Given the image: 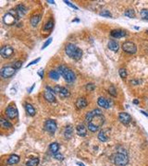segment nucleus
<instances>
[{
	"mask_svg": "<svg viewBox=\"0 0 148 166\" xmlns=\"http://www.w3.org/2000/svg\"><path fill=\"white\" fill-rule=\"evenodd\" d=\"M105 117L103 114H97L94 116L93 119L88 123V129L91 132H96L100 129V127L104 125Z\"/></svg>",
	"mask_w": 148,
	"mask_h": 166,
	"instance_id": "nucleus-1",
	"label": "nucleus"
},
{
	"mask_svg": "<svg viewBox=\"0 0 148 166\" xmlns=\"http://www.w3.org/2000/svg\"><path fill=\"white\" fill-rule=\"evenodd\" d=\"M65 52L67 55H69L70 58L75 59V60H80L82 56V51L72 43L67 44L65 47Z\"/></svg>",
	"mask_w": 148,
	"mask_h": 166,
	"instance_id": "nucleus-2",
	"label": "nucleus"
},
{
	"mask_svg": "<svg viewBox=\"0 0 148 166\" xmlns=\"http://www.w3.org/2000/svg\"><path fill=\"white\" fill-rule=\"evenodd\" d=\"M57 71L59 72V74L63 77L65 80L67 82H73L76 79V76L74 74V72L71 69L68 68L65 66H59V68H57Z\"/></svg>",
	"mask_w": 148,
	"mask_h": 166,
	"instance_id": "nucleus-3",
	"label": "nucleus"
},
{
	"mask_svg": "<svg viewBox=\"0 0 148 166\" xmlns=\"http://www.w3.org/2000/svg\"><path fill=\"white\" fill-rule=\"evenodd\" d=\"M113 162L118 166H126L129 162V157L127 155V152L125 150L118 151L113 157Z\"/></svg>",
	"mask_w": 148,
	"mask_h": 166,
	"instance_id": "nucleus-4",
	"label": "nucleus"
},
{
	"mask_svg": "<svg viewBox=\"0 0 148 166\" xmlns=\"http://www.w3.org/2000/svg\"><path fill=\"white\" fill-rule=\"evenodd\" d=\"M19 16L17 11L15 10H9L8 13H6L3 17V21L6 25L8 26H11V25H14L16 21H18Z\"/></svg>",
	"mask_w": 148,
	"mask_h": 166,
	"instance_id": "nucleus-5",
	"label": "nucleus"
},
{
	"mask_svg": "<svg viewBox=\"0 0 148 166\" xmlns=\"http://www.w3.org/2000/svg\"><path fill=\"white\" fill-rule=\"evenodd\" d=\"M16 73V68L13 66H6L3 67L0 70V75L3 79H9L13 77Z\"/></svg>",
	"mask_w": 148,
	"mask_h": 166,
	"instance_id": "nucleus-6",
	"label": "nucleus"
},
{
	"mask_svg": "<svg viewBox=\"0 0 148 166\" xmlns=\"http://www.w3.org/2000/svg\"><path fill=\"white\" fill-rule=\"evenodd\" d=\"M122 49H123L124 52L133 55L137 52V46L136 44L132 42H125L122 44Z\"/></svg>",
	"mask_w": 148,
	"mask_h": 166,
	"instance_id": "nucleus-7",
	"label": "nucleus"
},
{
	"mask_svg": "<svg viewBox=\"0 0 148 166\" xmlns=\"http://www.w3.org/2000/svg\"><path fill=\"white\" fill-rule=\"evenodd\" d=\"M44 99L47 101H49V103H54V101H56L54 89L50 88L49 86H46V91L44 92Z\"/></svg>",
	"mask_w": 148,
	"mask_h": 166,
	"instance_id": "nucleus-8",
	"label": "nucleus"
},
{
	"mask_svg": "<svg viewBox=\"0 0 148 166\" xmlns=\"http://www.w3.org/2000/svg\"><path fill=\"white\" fill-rule=\"evenodd\" d=\"M57 126L55 120H46L44 122V129L50 134H54L56 131Z\"/></svg>",
	"mask_w": 148,
	"mask_h": 166,
	"instance_id": "nucleus-9",
	"label": "nucleus"
},
{
	"mask_svg": "<svg viewBox=\"0 0 148 166\" xmlns=\"http://www.w3.org/2000/svg\"><path fill=\"white\" fill-rule=\"evenodd\" d=\"M0 54H1L3 58H9L14 54V49L9 45L3 46L0 50Z\"/></svg>",
	"mask_w": 148,
	"mask_h": 166,
	"instance_id": "nucleus-10",
	"label": "nucleus"
},
{
	"mask_svg": "<svg viewBox=\"0 0 148 166\" xmlns=\"http://www.w3.org/2000/svg\"><path fill=\"white\" fill-rule=\"evenodd\" d=\"M119 122L121 124L128 125V124H130L132 122V116L128 113L122 112V113L119 114Z\"/></svg>",
	"mask_w": 148,
	"mask_h": 166,
	"instance_id": "nucleus-11",
	"label": "nucleus"
},
{
	"mask_svg": "<svg viewBox=\"0 0 148 166\" xmlns=\"http://www.w3.org/2000/svg\"><path fill=\"white\" fill-rule=\"evenodd\" d=\"M110 128H105V129H102L99 133H98V139L102 142H106L108 140L109 135H110Z\"/></svg>",
	"mask_w": 148,
	"mask_h": 166,
	"instance_id": "nucleus-12",
	"label": "nucleus"
},
{
	"mask_svg": "<svg viewBox=\"0 0 148 166\" xmlns=\"http://www.w3.org/2000/svg\"><path fill=\"white\" fill-rule=\"evenodd\" d=\"M6 114L9 119H15L18 116V110L15 106H9L6 109Z\"/></svg>",
	"mask_w": 148,
	"mask_h": 166,
	"instance_id": "nucleus-13",
	"label": "nucleus"
},
{
	"mask_svg": "<svg viewBox=\"0 0 148 166\" xmlns=\"http://www.w3.org/2000/svg\"><path fill=\"white\" fill-rule=\"evenodd\" d=\"M97 104L100 107L102 108H105V109H108V108H110L111 105H112V101H110L109 100H107V98L105 97H99L98 98V101H97Z\"/></svg>",
	"mask_w": 148,
	"mask_h": 166,
	"instance_id": "nucleus-14",
	"label": "nucleus"
},
{
	"mask_svg": "<svg viewBox=\"0 0 148 166\" xmlns=\"http://www.w3.org/2000/svg\"><path fill=\"white\" fill-rule=\"evenodd\" d=\"M54 92H55V93L59 94L61 97H69V92L64 87L56 86L54 88Z\"/></svg>",
	"mask_w": 148,
	"mask_h": 166,
	"instance_id": "nucleus-15",
	"label": "nucleus"
},
{
	"mask_svg": "<svg viewBox=\"0 0 148 166\" xmlns=\"http://www.w3.org/2000/svg\"><path fill=\"white\" fill-rule=\"evenodd\" d=\"M76 133L77 135L80 136V137H86L87 135V128L85 127L84 125H78L76 126Z\"/></svg>",
	"mask_w": 148,
	"mask_h": 166,
	"instance_id": "nucleus-16",
	"label": "nucleus"
},
{
	"mask_svg": "<svg viewBox=\"0 0 148 166\" xmlns=\"http://www.w3.org/2000/svg\"><path fill=\"white\" fill-rule=\"evenodd\" d=\"M97 114H102V112L100 109H94L91 112H88L86 114V116H85V121L87 123H89L90 121H91L93 119V117L94 116H97Z\"/></svg>",
	"mask_w": 148,
	"mask_h": 166,
	"instance_id": "nucleus-17",
	"label": "nucleus"
},
{
	"mask_svg": "<svg viewBox=\"0 0 148 166\" xmlns=\"http://www.w3.org/2000/svg\"><path fill=\"white\" fill-rule=\"evenodd\" d=\"M110 35L114 38H122L127 35V31L123 30H113L110 33Z\"/></svg>",
	"mask_w": 148,
	"mask_h": 166,
	"instance_id": "nucleus-18",
	"label": "nucleus"
},
{
	"mask_svg": "<svg viewBox=\"0 0 148 166\" xmlns=\"http://www.w3.org/2000/svg\"><path fill=\"white\" fill-rule=\"evenodd\" d=\"M72 133H73V127L71 126H67L63 131V136L66 139H69L72 137Z\"/></svg>",
	"mask_w": 148,
	"mask_h": 166,
	"instance_id": "nucleus-19",
	"label": "nucleus"
},
{
	"mask_svg": "<svg viewBox=\"0 0 148 166\" xmlns=\"http://www.w3.org/2000/svg\"><path fill=\"white\" fill-rule=\"evenodd\" d=\"M75 104H76V107L78 108V109H83V108H85L87 106L88 103H87V101H86L85 98L82 97V98L77 99Z\"/></svg>",
	"mask_w": 148,
	"mask_h": 166,
	"instance_id": "nucleus-20",
	"label": "nucleus"
},
{
	"mask_svg": "<svg viewBox=\"0 0 148 166\" xmlns=\"http://www.w3.org/2000/svg\"><path fill=\"white\" fill-rule=\"evenodd\" d=\"M107 47L109 50L113 51V52H118L119 49V44L118 42H116L114 40H110L107 43Z\"/></svg>",
	"mask_w": 148,
	"mask_h": 166,
	"instance_id": "nucleus-21",
	"label": "nucleus"
},
{
	"mask_svg": "<svg viewBox=\"0 0 148 166\" xmlns=\"http://www.w3.org/2000/svg\"><path fill=\"white\" fill-rule=\"evenodd\" d=\"M19 162H20V156H18L16 154H12L9 157L7 163L9 165H13V164H17Z\"/></svg>",
	"mask_w": 148,
	"mask_h": 166,
	"instance_id": "nucleus-22",
	"label": "nucleus"
},
{
	"mask_svg": "<svg viewBox=\"0 0 148 166\" xmlns=\"http://www.w3.org/2000/svg\"><path fill=\"white\" fill-rule=\"evenodd\" d=\"M16 11H17V13H18L19 18H20V17H22V16H24L25 14H26L27 9H26V8H25L22 4H20V5H18L17 7H16Z\"/></svg>",
	"mask_w": 148,
	"mask_h": 166,
	"instance_id": "nucleus-23",
	"label": "nucleus"
},
{
	"mask_svg": "<svg viewBox=\"0 0 148 166\" xmlns=\"http://www.w3.org/2000/svg\"><path fill=\"white\" fill-rule=\"evenodd\" d=\"M49 150L51 151L53 155L56 154V153H59V144L56 143V142H53L51 143L50 146H49Z\"/></svg>",
	"mask_w": 148,
	"mask_h": 166,
	"instance_id": "nucleus-24",
	"label": "nucleus"
},
{
	"mask_svg": "<svg viewBox=\"0 0 148 166\" xmlns=\"http://www.w3.org/2000/svg\"><path fill=\"white\" fill-rule=\"evenodd\" d=\"M59 77H60V74L57 70H50L48 72V78L53 80H57L59 79Z\"/></svg>",
	"mask_w": 148,
	"mask_h": 166,
	"instance_id": "nucleus-25",
	"label": "nucleus"
},
{
	"mask_svg": "<svg viewBox=\"0 0 148 166\" xmlns=\"http://www.w3.org/2000/svg\"><path fill=\"white\" fill-rule=\"evenodd\" d=\"M25 110H26V113L29 114V116H35V114H36V111L35 109L34 108V106L30 104H25Z\"/></svg>",
	"mask_w": 148,
	"mask_h": 166,
	"instance_id": "nucleus-26",
	"label": "nucleus"
},
{
	"mask_svg": "<svg viewBox=\"0 0 148 166\" xmlns=\"http://www.w3.org/2000/svg\"><path fill=\"white\" fill-rule=\"evenodd\" d=\"M40 20H41V16L40 15H34V16L31 17V26H33V27H36L37 25H38V23H39Z\"/></svg>",
	"mask_w": 148,
	"mask_h": 166,
	"instance_id": "nucleus-27",
	"label": "nucleus"
},
{
	"mask_svg": "<svg viewBox=\"0 0 148 166\" xmlns=\"http://www.w3.org/2000/svg\"><path fill=\"white\" fill-rule=\"evenodd\" d=\"M40 160L39 158H33V159H30L29 161L26 162V166H37L39 164Z\"/></svg>",
	"mask_w": 148,
	"mask_h": 166,
	"instance_id": "nucleus-28",
	"label": "nucleus"
},
{
	"mask_svg": "<svg viewBox=\"0 0 148 166\" xmlns=\"http://www.w3.org/2000/svg\"><path fill=\"white\" fill-rule=\"evenodd\" d=\"M0 123H1V126L4 127V128H11L12 127L11 123L9 122L7 119H5L3 117H1V119H0Z\"/></svg>",
	"mask_w": 148,
	"mask_h": 166,
	"instance_id": "nucleus-29",
	"label": "nucleus"
},
{
	"mask_svg": "<svg viewBox=\"0 0 148 166\" xmlns=\"http://www.w3.org/2000/svg\"><path fill=\"white\" fill-rule=\"evenodd\" d=\"M53 27H54V21H53L52 20H50V21H48L46 23V25H44V30L48 31H51V30H52Z\"/></svg>",
	"mask_w": 148,
	"mask_h": 166,
	"instance_id": "nucleus-30",
	"label": "nucleus"
},
{
	"mask_svg": "<svg viewBox=\"0 0 148 166\" xmlns=\"http://www.w3.org/2000/svg\"><path fill=\"white\" fill-rule=\"evenodd\" d=\"M140 14H141V17L142 18H144L145 21H148V9H142L140 11Z\"/></svg>",
	"mask_w": 148,
	"mask_h": 166,
	"instance_id": "nucleus-31",
	"label": "nucleus"
},
{
	"mask_svg": "<svg viewBox=\"0 0 148 166\" xmlns=\"http://www.w3.org/2000/svg\"><path fill=\"white\" fill-rule=\"evenodd\" d=\"M125 16L126 17H129V18H134L135 17V12H134V10L133 9H127L126 11H125Z\"/></svg>",
	"mask_w": 148,
	"mask_h": 166,
	"instance_id": "nucleus-32",
	"label": "nucleus"
},
{
	"mask_svg": "<svg viewBox=\"0 0 148 166\" xmlns=\"http://www.w3.org/2000/svg\"><path fill=\"white\" fill-rule=\"evenodd\" d=\"M119 76H120L121 79H125L126 77H127V75H128L127 70H126L125 68H120L119 71Z\"/></svg>",
	"mask_w": 148,
	"mask_h": 166,
	"instance_id": "nucleus-33",
	"label": "nucleus"
},
{
	"mask_svg": "<svg viewBox=\"0 0 148 166\" xmlns=\"http://www.w3.org/2000/svg\"><path fill=\"white\" fill-rule=\"evenodd\" d=\"M108 92H109V94L111 95V96H114V97L117 96V92H116V89H115L114 86H110V87H109Z\"/></svg>",
	"mask_w": 148,
	"mask_h": 166,
	"instance_id": "nucleus-34",
	"label": "nucleus"
},
{
	"mask_svg": "<svg viewBox=\"0 0 148 166\" xmlns=\"http://www.w3.org/2000/svg\"><path fill=\"white\" fill-rule=\"evenodd\" d=\"M100 16L107 17V18H112V14L109 11H107V10H104V11L100 12Z\"/></svg>",
	"mask_w": 148,
	"mask_h": 166,
	"instance_id": "nucleus-35",
	"label": "nucleus"
},
{
	"mask_svg": "<svg viewBox=\"0 0 148 166\" xmlns=\"http://www.w3.org/2000/svg\"><path fill=\"white\" fill-rule=\"evenodd\" d=\"M85 89H86V91H88V92H92L95 89V86L93 84V83H88V84L85 86Z\"/></svg>",
	"mask_w": 148,
	"mask_h": 166,
	"instance_id": "nucleus-36",
	"label": "nucleus"
},
{
	"mask_svg": "<svg viewBox=\"0 0 148 166\" xmlns=\"http://www.w3.org/2000/svg\"><path fill=\"white\" fill-rule=\"evenodd\" d=\"M52 41H53V38H49V39H48L46 43H44V45L42 46V50H44V48H46V47L49 45V44H50L51 43H52Z\"/></svg>",
	"mask_w": 148,
	"mask_h": 166,
	"instance_id": "nucleus-37",
	"label": "nucleus"
},
{
	"mask_svg": "<svg viewBox=\"0 0 148 166\" xmlns=\"http://www.w3.org/2000/svg\"><path fill=\"white\" fill-rule=\"evenodd\" d=\"M21 66H22V62H21V61H17V62H15V63L13 64V67H14L16 69L21 68Z\"/></svg>",
	"mask_w": 148,
	"mask_h": 166,
	"instance_id": "nucleus-38",
	"label": "nucleus"
},
{
	"mask_svg": "<svg viewBox=\"0 0 148 166\" xmlns=\"http://www.w3.org/2000/svg\"><path fill=\"white\" fill-rule=\"evenodd\" d=\"M54 157L56 160H59V161H63V160H64V156L62 154H60V153H56V154L54 155Z\"/></svg>",
	"mask_w": 148,
	"mask_h": 166,
	"instance_id": "nucleus-39",
	"label": "nucleus"
},
{
	"mask_svg": "<svg viewBox=\"0 0 148 166\" xmlns=\"http://www.w3.org/2000/svg\"><path fill=\"white\" fill-rule=\"evenodd\" d=\"M40 60H41V58H40V57H38L37 59H34V61H31V63H29V64H28V65H27L26 67H29L30 66H33V65H34V64H36V63H38V62H39Z\"/></svg>",
	"mask_w": 148,
	"mask_h": 166,
	"instance_id": "nucleus-40",
	"label": "nucleus"
},
{
	"mask_svg": "<svg viewBox=\"0 0 148 166\" xmlns=\"http://www.w3.org/2000/svg\"><path fill=\"white\" fill-rule=\"evenodd\" d=\"M64 3H65V4H67L68 6H69V7H70V8H72V9H78V8H77L76 7V6L75 5H73L72 3H70L69 1H66V0H65V1H64Z\"/></svg>",
	"mask_w": 148,
	"mask_h": 166,
	"instance_id": "nucleus-41",
	"label": "nucleus"
},
{
	"mask_svg": "<svg viewBox=\"0 0 148 166\" xmlns=\"http://www.w3.org/2000/svg\"><path fill=\"white\" fill-rule=\"evenodd\" d=\"M37 74L40 76V78H41V79H43V78H44V70H43V69H40L39 71L37 72Z\"/></svg>",
	"mask_w": 148,
	"mask_h": 166,
	"instance_id": "nucleus-42",
	"label": "nucleus"
},
{
	"mask_svg": "<svg viewBox=\"0 0 148 166\" xmlns=\"http://www.w3.org/2000/svg\"><path fill=\"white\" fill-rule=\"evenodd\" d=\"M133 104H139V101H138L137 100H134V101H133Z\"/></svg>",
	"mask_w": 148,
	"mask_h": 166,
	"instance_id": "nucleus-43",
	"label": "nucleus"
},
{
	"mask_svg": "<svg viewBox=\"0 0 148 166\" xmlns=\"http://www.w3.org/2000/svg\"><path fill=\"white\" fill-rule=\"evenodd\" d=\"M47 2L50 4H55V1H51V0H47Z\"/></svg>",
	"mask_w": 148,
	"mask_h": 166,
	"instance_id": "nucleus-44",
	"label": "nucleus"
},
{
	"mask_svg": "<svg viewBox=\"0 0 148 166\" xmlns=\"http://www.w3.org/2000/svg\"><path fill=\"white\" fill-rule=\"evenodd\" d=\"M141 113H143V114H144V116H148V114H146L145 112H144V111H141Z\"/></svg>",
	"mask_w": 148,
	"mask_h": 166,
	"instance_id": "nucleus-45",
	"label": "nucleus"
},
{
	"mask_svg": "<svg viewBox=\"0 0 148 166\" xmlns=\"http://www.w3.org/2000/svg\"><path fill=\"white\" fill-rule=\"evenodd\" d=\"M77 164H79L80 166H84V165H83L82 163H81V162H77Z\"/></svg>",
	"mask_w": 148,
	"mask_h": 166,
	"instance_id": "nucleus-46",
	"label": "nucleus"
}]
</instances>
